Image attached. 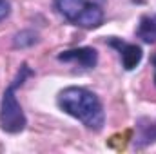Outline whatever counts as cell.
Here are the masks:
<instances>
[{"label":"cell","instance_id":"1","mask_svg":"<svg viewBox=\"0 0 156 154\" xmlns=\"http://www.w3.org/2000/svg\"><path fill=\"white\" fill-rule=\"evenodd\" d=\"M58 105L64 113L80 120L91 131H102L105 113L98 96L83 87H66L58 94Z\"/></svg>","mask_w":156,"mask_h":154},{"label":"cell","instance_id":"2","mask_svg":"<svg viewBox=\"0 0 156 154\" xmlns=\"http://www.w3.org/2000/svg\"><path fill=\"white\" fill-rule=\"evenodd\" d=\"M29 76H33V71L27 67V64H24L18 71L16 78L13 80V83L4 91V96H2V103H0V127L2 131L9 132V134H16V132H22L27 125V120L26 114L15 96L16 89L27 80Z\"/></svg>","mask_w":156,"mask_h":154},{"label":"cell","instance_id":"3","mask_svg":"<svg viewBox=\"0 0 156 154\" xmlns=\"http://www.w3.org/2000/svg\"><path fill=\"white\" fill-rule=\"evenodd\" d=\"M60 62H75L83 69H91L96 65L98 62V53L93 47H80V49H69V51H62L58 54Z\"/></svg>","mask_w":156,"mask_h":154},{"label":"cell","instance_id":"4","mask_svg":"<svg viewBox=\"0 0 156 154\" xmlns=\"http://www.w3.org/2000/svg\"><path fill=\"white\" fill-rule=\"evenodd\" d=\"M109 45L116 47L118 53H120V58H122V65L125 71H133L140 62H142V49L134 44H125V42H120L116 38L109 40Z\"/></svg>","mask_w":156,"mask_h":154},{"label":"cell","instance_id":"5","mask_svg":"<svg viewBox=\"0 0 156 154\" xmlns=\"http://www.w3.org/2000/svg\"><path fill=\"white\" fill-rule=\"evenodd\" d=\"M102 20H104V11L96 4L87 2L83 11L80 13V16L75 20V24L83 27V29H93V27H98L102 24Z\"/></svg>","mask_w":156,"mask_h":154},{"label":"cell","instance_id":"6","mask_svg":"<svg viewBox=\"0 0 156 154\" xmlns=\"http://www.w3.org/2000/svg\"><path fill=\"white\" fill-rule=\"evenodd\" d=\"M85 4H87L85 0H55V7L58 9V13L73 24L83 11Z\"/></svg>","mask_w":156,"mask_h":154},{"label":"cell","instance_id":"7","mask_svg":"<svg viewBox=\"0 0 156 154\" xmlns=\"http://www.w3.org/2000/svg\"><path fill=\"white\" fill-rule=\"evenodd\" d=\"M156 142V120H140L138 121V136L134 140L136 147H145Z\"/></svg>","mask_w":156,"mask_h":154},{"label":"cell","instance_id":"8","mask_svg":"<svg viewBox=\"0 0 156 154\" xmlns=\"http://www.w3.org/2000/svg\"><path fill=\"white\" fill-rule=\"evenodd\" d=\"M136 37L147 44L156 42V15H145L140 18V24L136 27Z\"/></svg>","mask_w":156,"mask_h":154},{"label":"cell","instance_id":"9","mask_svg":"<svg viewBox=\"0 0 156 154\" xmlns=\"http://www.w3.org/2000/svg\"><path fill=\"white\" fill-rule=\"evenodd\" d=\"M9 13H11V5H9V2H7V0H0V22L5 20V18L9 16Z\"/></svg>","mask_w":156,"mask_h":154},{"label":"cell","instance_id":"10","mask_svg":"<svg viewBox=\"0 0 156 154\" xmlns=\"http://www.w3.org/2000/svg\"><path fill=\"white\" fill-rule=\"evenodd\" d=\"M151 62H153V67H154V83H156V54L153 56V60H151Z\"/></svg>","mask_w":156,"mask_h":154}]
</instances>
